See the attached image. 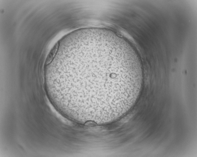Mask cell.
I'll list each match as a JSON object with an SVG mask.
<instances>
[{"label":"cell","instance_id":"1","mask_svg":"<svg viewBox=\"0 0 197 157\" xmlns=\"http://www.w3.org/2000/svg\"><path fill=\"white\" fill-rule=\"evenodd\" d=\"M85 53L81 69L52 76L56 99L74 121L110 123L127 113L138 99L143 81L142 65L119 46L90 47Z\"/></svg>","mask_w":197,"mask_h":157},{"label":"cell","instance_id":"2","mask_svg":"<svg viewBox=\"0 0 197 157\" xmlns=\"http://www.w3.org/2000/svg\"><path fill=\"white\" fill-rule=\"evenodd\" d=\"M59 46V43L57 42L50 51L46 60L45 65L46 66L50 64L53 60L58 51Z\"/></svg>","mask_w":197,"mask_h":157}]
</instances>
